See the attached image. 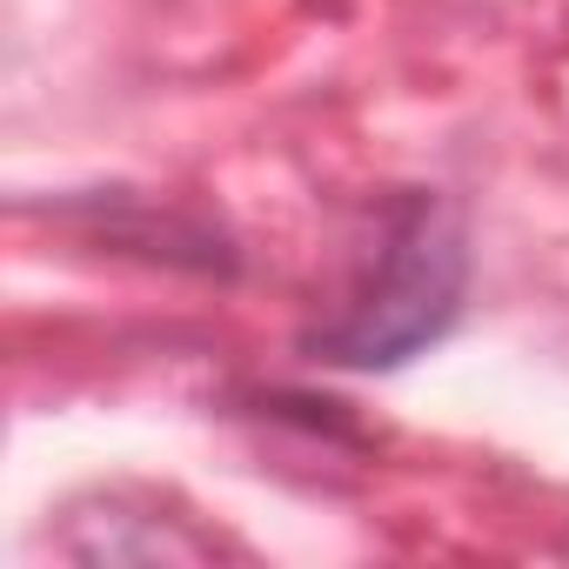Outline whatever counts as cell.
<instances>
[{"label":"cell","instance_id":"obj_1","mask_svg":"<svg viewBox=\"0 0 569 569\" xmlns=\"http://www.w3.org/2000/svg\"><path fill=\"white\" fill-rule=\"evenodd\" d=\"M469 248L462 221L442 194H402L376 221V248L362 254L349 296L329 322L302 336L309 362L329 369H402L409 356L436 349L462 316Z\"/></svg>","mask_w":569,"mask_h":569}]
</instances>
